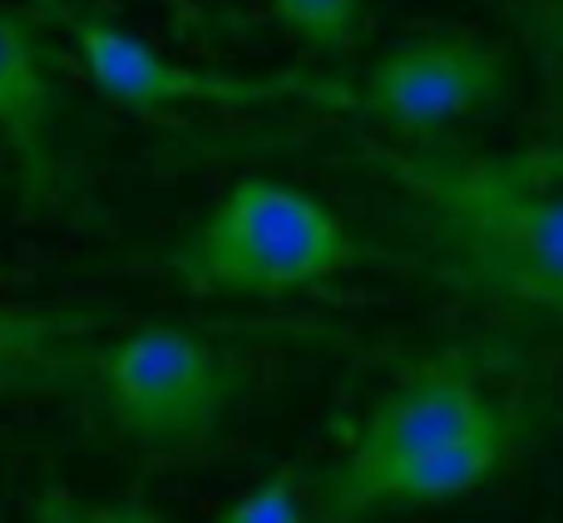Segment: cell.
<instances>
[{
  "label": "cell",
  "instance_id": "6da1fadb",
  "mask_svg": "<svg viewBox=\"0 0 563 523\" xmlns=\"http://www.w3.org/2000/svg\"><path fill=\"white\" fill-rule=\"evenodd\" d=\"M525 445V415L470 350L426 356L361 415L311 479V523H380L495 485Z\"/></svg>",
  "mask_w": 563,
  "mask_h": 523
},
{
  "label": "cell",
  "instance_id": "8fae6325",
  "mask_svg": "<svg viewBox=\"0 0 563 523\" xmlns=\"http://www.w3.org/2000/svg\"><path fill=\"white\" fill-rule=\"evenodd\" d=\"M35 523H164L144 499H119V504H85L79 494H69L55 475L45 479L35 499Z\"/></svg>",
  "mask_w": 563,
  "mask_h": 523
},
{
  "label": "cell",
  "instance_id": "7c38bea8",
  "mask_svg": "<svg viewBox=\"0 0 563 523\" xmlns=\"http://www.w3.org/2000/svg\"><path fill=\"white\" fill-rule=\"evenodd\" d=\"M509 15L554 65H563V0H509Z\"/></svg>",
  "mask_w": 563,
  "mask_h": 523
},
{
  "label": "cell",
  "instance_id": "9c48e42d",
  "mask_svg": "<svg viewBox=\"0 0 563 523\" xmlns=\"http://www.w3.org/2000/svg\"><path fill=\"white\" fill-rule=\"evenodd\" d=\"M273 20L317 55H346L366 40V0H273Z\"/></svg>",
  "mask_w": 563,
  "mask_h": 523
},
{
  "label": "cell",
  "instance_id": "5b68a950",
  "mask_svg": "<svg viewBox=\"0 0 563 523\" xmlns=\"http://www.w3.org/2000/svg\"><path fill=\"white\" fill-rule=\"evenodd\" d=\"M49 25L69 35L79 55L85 79L109 99V104L154 114L168 104H228V109H253V104H327L351 109V79L311 75V69H273V75H223V69H194L174 65L158 49H148L139 35L114 25L99 10H85L75 0H30Z\"/></svg>",
  "mask_w": 563,
  "mask_h": 523
},
{
  "label": "cell",
  "instance_id": "30bf717a",
  "mask_svg": "<svg viewBox=\"0 0 563 523\" xmlns=\"http://www.w3.org/2000/svg\"><path fill=\"white\" fill-rule=\"evenodd\" d=\"M311 479L317 469L307 465H277L233 504L218 509L213 523H311Z\"/></svg>",
  "mask_w": 563,
  "mask_h": 523
},
{
  "label": "cell",
  "instance_id": "8992f818",
  "mask_svg": "<svg viewBox=\"0 0 563 523\" xmlns=\"http://www.w3.org/2000/svg\"><path fill=\"white\" fill-rule=\"evenodd\" d=\"M509 55L475 30H426L390 45L351 85L356 104L396 134H440L509 94Z\"/></svg>",
  "mask_w": 563,
  "mask_h": 523
},
{
  "label": "cell",
  "instance_id": "52a82bcc",
  "mask_svg": "<svg viewBox=\"0 0 563 523\" xmlns=\"http://www.w3.org/2000/svg\"><path fill=\"white\" fill-rule=\"evenodd\" d=\"M55 114V49L40 40L30 15L0 10V138L15 154L20 198L30 213H45L59 203Z\"/></svg>",
  "mask_w": 563,
  "mask_h": 523
},
{
  "label": "cell",
  "instance_id": "ba28073f",
  "mask_svg": "<svg viewBox=\"0 0 563 523\" xmlns=\"http://www.w3.org/2000/svg\"><path fill=\"white\" fill-rule=\"evenodd\" d=\"M99 326L95 311H5L0 307V396L69 390L79 350Z\"/></svg>",
  "mask_w": 563,
  "mask_h": 523
},
{
  "label": "cell",
  "instance_id": "277c9868",
  "mask_svg": "<svg viewBox=\"0 0 563 523\" xmlns=\"http://www.w3.org/2000/svg\"><path fill=\"white\" fill-rule=\"evenodd\" d=\"M356 257L346 223L307 188L238 178L158 267L194 297H287L331 281Z\"/></svg>",
  "mask_w": 563,
  "mask_h": 523
},
{
  "label": "cell",
  "instance_id": "3957f363",
  "mask_svg": "<svg viewBox=\"0 0 563 523\" xmlns=\"http://www.w3.org/2000/svg\"><path fill=\"white\" fill-rule=\"evenodd\" d=\"M390 183L420 208L450 267L495 297L563 316V188L505 158L386 154Z\"/></svg>",
  "mask_w": 563,
  "mask_h": 523
},
{
  "label": "cell",
  "instance_id": "7a4b0ae2",
  "mask_svg": "<svg viewBox=\"0 0 563 523\" xmlns=\"http://www.w3.org/2000/svg\"><path fill=\"white\" fill-rule=\"evenodd\" d=\"M243 346L188 321H148L114 341H89L69 390L114 445L148 465L198 459L218 445L247 396Z\"/></svg>",
  "mask_w": 563,
  "mask_h": 523
}]
</instances>
